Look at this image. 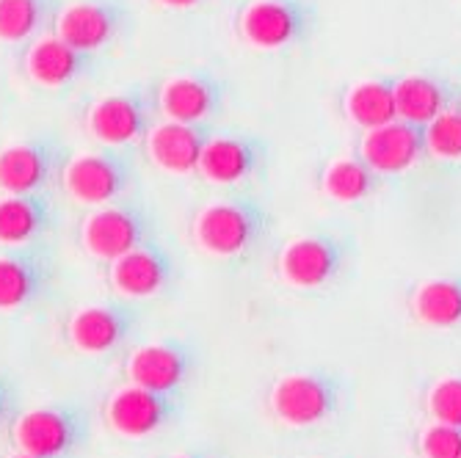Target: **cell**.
I'll return each mask as SVG.
<instances>
[{
  "label": "cell",
  "mask_w": 461,
  "mask_h": 458,
  "mask_svg": "<svg viewBox=\"0 0 461 458\" xmlns=\"http://www.w3.org/2000/svg\"><path fill=\"white\" fill-rule=\"evenodd\" d=\"M238 25L251 48L287 50L312 39L318 31V6L315 0H251Z\"/></svg>",
  "instance_id": "7"
},
{
  "label": "cell",
  "mask_w": 461,
  "mask_h": 458,
  "mask_svg": "<svg viewBox=\"0 0 461 458\" xmlns=\"http://www.w3.org/2000/svg\"><path fill=\"white\" fill-rule=\"evenodd\" d=\"M429 414L437 423L461 426V373L439 379L429 390Z\"/></svg>",
  "instance_id": "28"
},
{
  "label": "cell",
  "mask_w": 461,
  "mask_h": 458,
  "mask_svg": "<svg viewBox=\"0 0 461 458\" xmlns=\"http://www.w3.org/2000/svg\"><path fill=\"white\" fill-rule=\"evenodd\" d=\"M395 83L398 77H367L354 83L346 92V116L362 130L382 128L398 119Z\"/></svg>",
  "instance_id": "23"
},
{
  "label": "cell",
  "mask_w": 461,
  "mask_h": 458,
  "mask_svg": "<svg viewBox=\"0 0 461 458\" xmlns=\"http://www.w3.org/2000/svg\"><path fill=\"white\" fill-rule=\"evenodd\" d=\"M274 418L290 428H315L338 418L346 403V382L329 370H304L282 376L271 390Z\"/></svg>",
  "instance_id": "4"
},
{
  "label": "cell",
  "mask_w": 461,
  "mask_h": 458,
  "mask_svg": "<svg viewBox=\"0 0 461 458\" xmlns=\"http://www.w3.org/2000/svg\"><path fill=\"white\" fill-rule=\"evenodd\" d=\"M158 4L166 9H194V6L207 4V0H158Z\"/></svg>",
  "instance_id": "31"
},
{
  "label": "cell",
  "mask_w": 461,
  "mask_h": 458,
  "mask_svg": "<svg viewBox=\"0 0 461 458\" xmlns=\"http://www.w3.org/2000/svg\"><path fill=\"white\" fill-rule=\"evenodd\" d=\"M158 89L152 83H136L116 94L97 100L86 113V128L103 147H136L147 141L160 113Z\"/></svg>",
  "instance_id": "6"
},
{
  "label": "cell",
  "mask_w": 461,
  "mask_h": 458,
  "mask_svg": "<svg viewBox=\"0 0 461 458\" xmlns=\"http://www.w3.org/2000/svg\"><path fill=\"white\" fill-rule=\"evenodd\" d=\"M417 447L423 458H461V426L434 420L420 431Z\"/></svg>",
  "instance_id": "29"
},
{
  "label": "cell",
  "mask_w": 461,
  "mask_h": 458,
  "mask_svg": "<svg viewBox=\"0 0 461 458\" xmlns=\"http://www.w3.org/2000/svg\"><path fill=\"white\" fill-rule=\"evenodd\" d=\"M59 227V207L50 191L0 196V246L48 240Z\"/></svg>",
  "instance_id": "21"
},
{
  "label": "cell",
  "mask_w": 461,
  "mask_h": 458,
  "mask_svg": "<svg viewBox=\"0 0 461 458\" xmlns=\"http://www.w3.org/2000/svg\"><path fill=\"white\" fill-rule=\"evenodd\" d=\"M274 216L251 193H232L216 199L196 213L194 238L213 257H243L271 235Z\"/></svg>",
  "instance_id": "1"
},
{
  "label": "cell",
  "mask_w": 461,
  "mask_h": 458,
  "mask_svg": "<svg viewBox=\"0 0 461 458\" xmlns=\"http://www.w3.org/2000/svg\"><path fill=\"white\" fill-rule=\"evenodd\" d=\"M384 185V175L375 172L373 166L359 155V157H340L326 166L321 175V188L329 199L334 202H362L373 193H379Z\"/></svg>",
  "instance_id": "25"
},
{
  "label": "cell",
  "mask_w": 461,
  "mask_h": 458,
  "mask_svg": "<svg viewBox=\"0 0 461 458\" xmlns=\"http://www.w3.org/2000/svg\"><path fill=\"white\" fill-rule=\"evenodd\" d=\"M271 160V147L258 133L219 130L207 144L199 175L213 185H238L258 177Z\"/></svg>",
  "instance_id": "14"
},
{
  "label": "cell",
  "mask_w": 461,
  "mask_h": 458,
  "mask_svg": "<svg viewBox=\"0 0 461 458\" xmlns=\"http://www.w3.org/2000/svg\"><path fill=\"white\" fill-rule=\"evenodd\" d=\"M219 128L213 121H172L166 119L149 130L147 155L155 166L172 175L199 172L202 155L213 141Z\"/></svg>",
  "instance_id": "19"
},
{
  "label": "cell",
  "mask_w": 461,
  "mask_h": 458,
  "mask_svg": "<svg viewBox=\"0 0 461 458\" xmlns=\"http://www.w3.org/2000/svg\"><path fill=\"white\" fill-rule=\"evenodd\" d=\"M17 406H20V392L14 382L0 376V426H6L17 418Z\"/></svg>",
  "instance_id": "30"
},
{
  "label": "cell",
  "mask_w": 461,
  "mask_h": 458,
  "mask_svg": "<svg viewBox=\"0 0 461 458\" xmlns=\"http://www.w3.org/2000/svg\"><path fill=\"white\" fill-rule=\"evenodd\" d=\"M196 351L188 340H158L136 348L124 362V376L158 392H180L196 370Z\"/></svg>",
  "instance_id": "17"
},
{
  "label": "cell",
  "mask_w": 461,
  "mask_h": 458,
  "mask_svg": "<svg viewBox=\"0 0 461 458\" xmlns=\"http://www.w3.org/2000/svg\"><path fill=\"white\" fill-rule=\"evenodd\" d=\"M6 458H72V455H36V453H25V450H17Z\"/></svg>",
  "instance_id": "32"
},
{
  "label": "cell",
  "mask_w": 461,
  "mask_h": 458,
  "mask_svg": "<svg viewBox=\"0 0 461 458\" xmlns=\"http://www.w3.org/2000/svg\"><path fill=\"white\" fill-rule=\"evenodd\" d=\"M61 183L67 193L89 207H100L131 196L139 185V160L131 147H105L97 152L72 155Z\"/></svg>",
  "instance_id": "2"
},
{
  "label": "cell",
  "mask_w": 461,
  "mask_h": 458,
  "mask_svg": "<svg viewBox=\"0 0 461 458\" xmlns=\"http://www.w3.org/2000/svg\"><path fill=\"white\" fill-rule=\"evenodd\" d=\"M141 326V310L133 301H103L80 307L67 320V337L80 354L103 356L128 343Z\"/></svg>",
  "instance_id": "12"
},
{
  "label": "cell",
  "mask_w": 461,
  "mask_h": 458,
  "mask_svg": "<svg viewBox=\"0 0 461 458\" xmlns=\"http://www.w3.org/2000/svg\"><path fill=\"white\" fill-rule=\"evenodd\" d=\"M158 238V219L147 202L124 196L108 204H100L92 216L80 224V243L97 260H116L133 252L136 246Z\"/></svg>",
  "instance_id": "5"
},
{
  "label": "cell",
  "mask_w": 461,
  "mask_h": 458,
  "mask_svg": "<svg viewBox=\"0 0 461 458\" xmlns=\"http://www.w3.org/2000/svg\"><path fill=\"white\" fill-rule=\"evenodd\" d=\"M69 144L53 133L31 136L0 149V191L33 193L50 191L69 163Z\"/></svg>",
  "instance_id": "9"
},
{
  "label": "cell",
  "mask_w": 461,
  "mask_h": 458,
  "mask_svg": "<svg viewBox=\"0 0 461 458\" xmlns=\"http://www.w3.org/2000/svg\"><path fill=\"white\" fill-rule=\"evenodd\" d=\"M172 458H219L216 453H207V450H196V453H177Z\"/></svg>",
  "instance_id": "33"
},
{
  "label": "cell",
  "mask_w": 461,
  "mask_h": 458,
  "mask_svg": "<svg viewBox=\"0 0 461 458\" xmlns=\"http://www.w3.org/2000/svg\"><path fill=\"white\" fill-rule=\"evenodd\" d=\"M429 155L442 160L461 157V108H453L426 124Z\"/></svg>",
  "instance_id": "27"
},
{
  "label": "cell",
  "mask_w": 461,
  "mask_h": 458,
  "mask_svg": "<svg viewBox=\"0 0 461 458\" xmlns=\"http://www.w3.org/2000/svg\"><path fill=\"white\" fill-rule=\"evenodd\" d=\"M354 255V240L338 232H312L290 240L279 255V274L287 284L315 290L338 282Z\"/></svg>",
  "instance_id": "10"
},
{
  "label": "cell",
  "mask_w": 461,
  "mask_h": 458,
  "mask_svg": "<svg viewBox=\"0 0 461 458\" xmlns=\"http://www.w3.org/2000/svg\"><path fill=\"white\" fill-rule=\"evenodd\" d=\"M183 411L180 392H158L141 384L119 387L105 403V423L128 439H144L169 428Z\"/></svg>",
  "instance_id": "11"
},
{
  "label": "cell",
  "mask_w": 461,
  "mask_h": 458,
  "mask_svg": "<svg viewBox=\"0 0 461 458\" xmlns=\"http://www.w3.org/2000/svg\"><path fill=\"white\" fill-rule=\"evenodd\" d=\"M230 86L213 69L175 75L158 89L160 113L172 121H211L227 105Z\"/></svg>",
  "instance_id": "16"
},
{
  "label": "cell",
  "mask_w": 461,
  "mask_h": 458,
  "mask_svg": "<svg viewBox=\"0 0 461 458\" xmlns=\"http://www.w3.org/2000/svg\"><path fill=\"white\" fill-rule=\"evenodd\" d=\"M100 61L95 53L77 50L61 36H39L31 41L25 50V72L31 75L33 83L48 89H61L72 86V83L92 77L97 72Z\"/></svg>",
  "instance_id": "20"
},
{
  "label": "cell",
  "mask_w": 461,
  "mask_h": 458,
  "mask_svg": "<svg viewBox=\"0 0 461 458\" xmlns=\"http://www.w3.org/2000/svg\"><path fill=\"white\" fill-rule=\"evenodd\" d=\"M180 274L177 257L158 238L108 263V282L122 299H152L166 293Z\"/></svg>",
  "instance_id": "13"
},
{
  "label": "cell",
  "mask_w": 461,
  "mask_h": 458,
  "mask_svg": "<svg viewBox=\"0 0 461 458\" xmlns=\"http://www.w3.org/2000/svg\"><path fill=\"white\" fill-rule=\"evenodd\" d=\"M395 100L401 119L429 124L461 105V86L456 80L434 72L406 75L395 83Z\"/></svg>",
  "instance_id": "22"
},
{
  "label": "cell",
  "mask_w": 461,
  "mask_h": 458,
  "mask_svg": "<svg viewBox=\"0 0 461 458\" xmlns=\"http://www.w3.org/2000/svg\"><path fill=\"white\" fill-rule=\"evenodd\" d=\"M458 108H461V105H458Z\"/></svg>",
  "instance_id": "34"
},
{
  "label": "cell",
  "mask_w": 461,
  "mask_h": 458,
  "mask_svg": "<svg viewBox=\"0 0 461 458\" xmlns=\"http://www.w3.org/2000/svg\"><path fill=\"white\" fill-rule=\"evenodd\" d=\"M92 436V411L67 400L20 411L12 420V442L17 450L36 455H72Z\"/></svg>",
  "instance_id": "3"
},
{
  "label": "cell",
  "mask_w": 461,
  "mask_h": 458,
  "mask_svg": "<svg viewBox=\"0 0 461 458\" xmlns=\"http://www.w3.org/2000/svg\"><path fill=\"white\" fill-rule=\"evenodd\" d=\"M56 248L48 240L6 246L0 252V312H20L50 296L56 284Z\"/></svg>",
  "instance_id": "8"
},
{
  "label": "cell",
  "mask_w": 461,
  "mask_h": 458,
  "mask_svg": "<svg viewBox=\"0 0 461 458\" xmlns=\"http://www.w3.org/2000/svg\"><path fill=\"white\" fill-rule=\"evenodd\" d=\"M61 0H0V41L20 45L56 25Z\"/></svg>",
  "instance_id": "26"
},
{
  "label": "cell",
  "mask_w": 461,
  "mask_h": 458,
  "mask_svg": "<svg viewBox=\"0 0 461 458\" xmlns=\"http://www.w3.org/2000/svg\"><path fill=\"white\" fill-rule=\"evenodd\" d=\"M411 312L420 323L434 328L461 326V274L417 284L411 293Z\"/></svg>",
  "instance_id": "24"
},
{
  "label": "cell",
  "mask_w": 461,
  "mask_h": 458,
  "mask_svg": "<svg viewBox=\"0 0 461 458\" xmlns=\"http://www.w3.org/2000/svg\"><path fill=\"white\" fill-rule=\"evenodd\" d=\"M133 22V12L124 0H80L61 9L56 36L86 53H97L116 41Z\"/></svg>",
  "instance_id": "15"
},
{
  "label": "cell",
  "mask_w": 461,
  "mask_h": 458,
  "mask_svg": "<svg viewBox=\"0 0 461 458\" xmlns=\"http://www.w3.org/2000/svg\"><path fill=\"white\" fill-rule=\"evenodd\" d=\"M359 155L384 177L403 175V172L414 169L417 163H423L429 155L426 124L398 116V119L382 124V128L367 130L362 139Z\"/></svg>",
  "instance_id": "18"
}]
</instances>
